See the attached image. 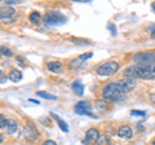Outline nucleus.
<instances>
[{"mask_svg":"<svg viewBox=\"0 0 155 145\" xmlns=\"http://www.w3.org/2000/svg\"><path fill=\"white\" fill-rule=\"evenodd\" d=\"M16 60L19 62V65H21L22 67H25L26 66V61L23 60V57H21V56H18V57H16Z\"/></svg>","mask_w":155,"mask_h":145,"instance_id":"24","label":"nucleus"},{"mask_svg":"<svg viewBox=\"0 0 155 145\" xmlns=\"http://www.w3.org/2000/svg\"><path fill=\"white\" fill-rule=\"evenodd\" d=\"M120 84H122V87L125 89V92H129V91H132L134 87H136V83L133 79H129V78H125L124 80L120 82Z\"/></svg>","mask_w":155,"mask_h":145,"instance_id":"14","label":"nucleus"},{"mask_svg":"<svg viewBox=\"0 0 155 145\" xmlns=\"http://www.w3.org/2000/svg\"><path fill=\"white\" fill-rule=\"evenodd\" d=\"M16 13V11L9 7V5H5L3 8H0V20H7V18H11L13 14Z\"/></svg>","mask_w":155,"mask_h":145,"instance_id":"10","label":"nucleus"},{"mask_svg":"<svg viewBox=\"0 0 155 145\" xmlns=\"http://www.w3.org/2000/svg\"><path fill=\"white\" fill-rule=\"evenodd\" d=\"M130 114L134 115V117H143V115H146V112H143V110H132Z\"/></svg>","mask_w":155,"mask_h":145,"instance_id":"22","label":"nucleus"},{"mask_svg":"<svg viewBox=\"0 0 155 145\" xmlns=\"http://www.w3.org/2000/svg\"><path fill=\"white\" fill-rule=\"evenodd\" d=\"M0 143H3V135L0 133Z\"/></svg>","mask_w":155,"mask_h":145,"instance_id":"32","label":"nucleus"},{"mask_svg":"<svg viewBox=\"0 0 155 145\" xmlns=\"http://www.w3.org/2000/svg\"><path fill=\"white\" fill-rule=\"evenodd\" d=\"M91 109H92L91 104L88 103V101H84V100L79 101V103L75 105V112L79 115H88V117H92V118H97L96 115L92 114Z\"/></svg>","mask_w":155,"mask_h":145,"instance_id":"6","label":"nucleus"},{"mask_svg":"<svg viewBox=\"0 0 155 145\" xmlns=\"http://www.w3.org/2000/svg\"><path fill=\"white\" fill-rule=\"evenodd\" d=\"M118 135H119V137H122V139H130L132 137V130H130L129 126L124 124L122 127H119Z\"/></svg>","mask_w":155,"mask_h":145,"instance_id":"11","label":"nucleus"},{"mask_svg":"<svg viewBox=\"0 0 155 145\" xmlns=\"http://www.w3.org/2000/svg\"><path fill=\"white\" fill-rule=\"evenodd\" d=\"M36 95H38V96H40V97H43V99H47V100H56V99H57L56 96H53V95H51V93H48V92H45V91H38Z\"/></svg>","mask_w":155,"mask_h":145,"instance_id":"20","label":"nucleus"},{"mask_svg":"<svg viewBox=\"0 0 155 145\" xmlns=\"http://www.w3.org/2000/svg\"><path fill=\"white\" fill-rule=\"evenodd\" d=\"M23 137H25L27 141H36L39 137V132L35 126L32 124H27L25 130H23Z\"/></svg>","mask_w":155,"mask_h":145,"instance_id":"7","label":"nucleus"},{"mask_svg":"<svg viewBox=\"0 0 155 145\" xmlns=\"http://www.w3.org/2000/svg\"><path fill=\"white\" fill-rule=\"evenodd\" d=\"M51 115L57 120V123H58V126H60V128L62 130V131H64V132H69V127H67V123L65 122V120H62V119L58 117V115H56L54 113H51Z\"/></svg>","mask_w":155,"mask_h":145,"instance_id":"17","label":"nucleus"},{"mask_svg":"<svg viewBox=\"0 0 155 145\" xmlns=\"http://www.w3.org/2000/svg\"><path fill=\"white\" fill-rule=\"evenodd\" d=\"M30 103H34V104L39 105V101H38V100H34V99H30Z\"/></svg>","mask_w":155,"mask_h":145,"instance_id":"30","label":"nucleus"},{"mask_svg":"<svg viewBox=\"0 0 155 145\" xmlns=\"http://www.w3.org/2000/svg\"><path fill=\"white\" fill-rule=\"evenodd\" d=\"M91 57H92V52L84 53V55H81V56L78 57V59H75V60H71V61H70V65H69V67H70L71 70L80 69V67L83 66L84 61H85V60H88V59H91Z\"/></svg>","mask_w":155,"mask_h":145,"instance_id":"8","label":"nucleus"},{"mask_svg":"<svg viewBox=\"0 0 155 145\" xmlns=\"http://www.w3.org/2000/svg\"><path fill=\"white\" fill-rule=\"evenodd\" d=\"M40 18H41V14L39 13V12H31L30 17H28V20H30V22H32V23H39Z\"/></svg>","mask_w":155,"mask_h":145,"instance_id":"18","label":"nucleus"},{"mask_svg":"<svg viewBox=\"0 0 155 145\" xmlns=\"http://www.w3.org/2000/svg\"><path fill=\"white\" fill-rule=\"evenodd\" d=\"M125 89L120 83H110L102 89V96L106 101L111 103H119L125 99Z\"/></svg>","mask_w":155,"mask_h":145,"instance_id":"2","label":"nucleus"},{"mask_svg":"<svg viewBox=\"0 0 155 145\" xmlns=\"http://www.w3.org/2000/svg\"><path fill=\"white\" fill-rule=\"evenodd\" d=\"M118 70H119V64H118V62L109 61V62H105V64H102L98 67V69H97V74L101 75V76H109V75L115 74Z\"/></svg>","mask_w":155,"mask_h":145,"instance_id":"5","label":"nucleus"},{"mask_svg":"<svg viewBox=\"0 0 155 145\" xmlns=\"http://www.w3.org/2000/svg\"><path fill=\"white\" fill-rule=\"evenodd\" d=\"M133 61L138 65L155 64V52H138L133 56Z\"/></svg>","mask_w":155,"mask_h":145,"instance_id":"4","label":"nucleus"},{"mask_svg":"<svg viewBox=\"0 0 155 145\" xmlns=\"http://www.w3.org/2000/svg\"><path fill=\"white\" fill-rule=\"evenodd\" d=\"M4 128H5V131H7L8 133H13V132H16V131H17L18 124H17L16 120H13V119H7Z\"/></svg>","mask_w":155,"mask_h":145,"instance_id":"12","label":"nucleus"},{"mask_svg":"<svg viewBox=\"0 0 155 145\" xmlns=\"http://www.w3.org/2000/svg\"><path fill=\"white\" fill-rule=\"evenodd\" d=\"M100 137V132L97 131L96 128H91L87 131L85 133V141H88V143H97V140H98Z\"/></svg>","mask_w":155,"mask_h":145,"instance_id":"9","label":"nucleus"},{"mask_svg":"<svg viewBox=\"0 0 155 145\" xmlns=\"http://www.w3.org/2000/svg\"><path fill=\"white\" fill-rule=\"evenodd\" d=\"M153 145H155V140H153Z\"/></svg>","mask_w":155,"mask_h":145,"instance_id":"33","label":"nucleus"},{"mask_svg":"<svg viewBox=\"0 0 155 145\" xmlns=\"http://www.w3.org/2000/svg\"><path fill=\"white\" fill-rule=\"evenodd\" d=\"M124 74L129 79L141 78V79H154L155 78V64L151 65H132L124 70Z\"/></svg>","mask_w":155,"mask_h":145,"instance_id":"1","label":"nucleus"},{"mask_svg":"<svg viewBox=\"0 0 155 145\" xmlns=\"http://www.w3.org/2000/svg\"><path fill=\"white\" fill-rule=\"evenodd\" d=\"M5 122H7V119L4 118V115L0 114V128H3L4 126H5Z\"/></svg>","mask_w":155,"mask_h":145,"instance_id":"25","label":"nucleus"},{"mask_svg":"<svg viewBox=\"0 0 155 145\" xmlns=\"http://www.w3.org/2000/svg\"><path fill=\"white\" fill-rule=\"evenodd\" d=\"M44 22H45V25H49V26L64 25L65 22H67V17L60 12L52 11V12H47L44 14Z\"/></svg>","mask_w":155,"mask_h":145,"instance_id":"3","label":"nucleus"},{"mask_svg":"<svg viewBox=\"0 0 155 145\" xmlns=\"http://www.w3.org/2000/svg\"><path fill=\"white\" fill-rule=\"evenodd\" d=\"M151 8H153V11H154V12H155V2H154V3H153V4H151Z\"/></svg>","mask_w":155,"mask_h":145,"instance_id":"31","label":"nucleus"},{"mask_svg":"<svg viewBox=\"0 0 155 145\" xmlns=\"http://www.w3.org/2000/svg\"><path fill=\"white\" fill-rule=\"evenodd\" d=\"M71 88L78 96H83L84 95V86L81 84L80 82H74L72 86H71Z\"/></svg>","mask_w":155,"mask_h":145,"instance_id":"16","label":"nucleus"},{"mask_svg":"<svg viewBox=\"0 0 155 145\" xmlns=\"http://www.w3.org/2000/svg\"><path fill=\"white\" fill-rule=\"evenodd\" d=\"M107 27H109L110 30H111V34H113V35H116V27L113 25V23H109Z\"/></svg>","mask_w":155,"mask_h":145,"instance_id":"26","label":"nucleus"},{"mask_svg":"<svg viewBox=\"0 0 155 145\" xmlns=\"http://www.w3.org/2000/svg\"><path fill=\"white\" fill-rule=\"evenodd\" d=\"M47 67H48V70L52 72H60L62 70V64L60 61H52V62H48Z\"/></svg>","mask_w":155,"mask_h":145,"instance_id":"13","label":"nucleus"},{"mask_svg":"<svg viewBox=\"0 0 155 145\" xmlns=\"http://www.w3.org/2000/svg\"><path fill=\"white\" fill-rule=\"evenodd\" d=\"M97 145H110V139L106 135H100L98 140H97Z\"/></svg>","mask_w":155,"mask_h":145,"instance_id":"19","label":"nucleus"},{"mask_svg":"<svg viewBox=\"0 0 155 145\" xmlns=\"http://www.w3.org/2000/svg\"><path fill=\"white\" fill-rule=\"evenodd\" d=\"M0 55H4V56H7V57H12L13 52L9 49L8 47H5V46H0Z\"/></svg>","mask_w":155,"mask_h":145,"instance_id":"21","label":"nucleus"},{"mask_svg":"<svg viewBox=\"0 0 155 145\" xmlns=\"http://www.w3.org/2000/svg\"><path fill=\"white\" fill-rule=\"evenodd\" d=\"M7 80V76H5V74H4L3 71H0V83H4V82Z\"/></svg>","mask_w":155,"mask_h":145,"instance_id":"27","label":"nucleus"},{"mask_svg":"<svg viewBox=\"0 0 155 145\" xmlns=\"http://www.w3.org/2000/svg\"><path fill=\"white\" fill-rule=\"evenodd\" d=\"M72 42H75V44H89L88 40H85V39H78V38H72Z\"/></svg>","mask_w":155,"mask_h":145,"instance_id":"23","label":"nucleus"},{"mask_svg":"<svg viewBox=\"0 0 155 145\" xmlns=\"http://www.w3.org/2000/svg\"><path fill=\"white\" fill-rule=\"evenodd\" d=\"M43 145H57L54 141H52V140H47V141L43 143Z\"/></svg>","mask_w":155,"mask_h":145,"instance_id":"28","label":"nucleus"},{"mask_svg":"<svg viewBox=\"0 0 155 145\" xmlns=\"http://www.w3.org/2000/svg\"><path fill=\"white\" fill-rule=\"evenodd\" d=\"M8 78L9 80H12L13 83H17V82H19L22 79V72L19 71V70H11V72L8 74Z\"/></svg>","mask_w":155,"mask_h":145,"instance_id":"15","label":"nucleus"},{"mask_svg":"<svg viewBox=\"0 0 155 145\" xmlns=\"http://www.w3.org/2000/svg\"><path fill=\"white\" fill-rule=\"evenodd\" d=\"M151 38H153V39H155V26H154V29L151 30Z\"/></svg>","mask_w":155,"mask_h":145,"instance_id":"29","label":"nucleus"}]
</instances>
